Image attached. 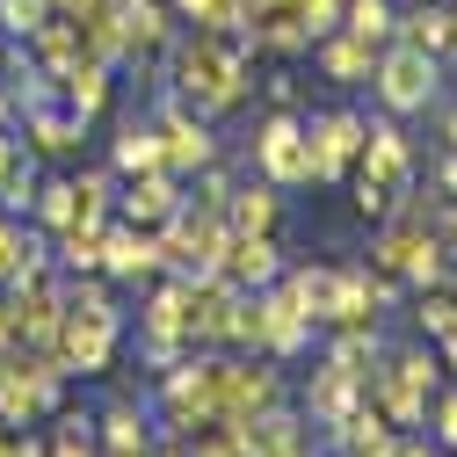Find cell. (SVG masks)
Here are the masks:
<instances>
[{
    "label": "cell",
    "instance_id": "6da1fadb",
    "mask_svg": "<svg viewBox=\"0 0 457 457\" xmlns=\"http://www.w3.org/2000/svg\"><path fill=\"white\" fill-rule=\"evenodd\" d=\"M167 95H182L189 109H204V117H233V109L254 95V51L247 37H211V29H182L175 44H167Z\"/></svg>",
    "mask_w": 457,
    "mask_h": 457
},
{
    "label": "cell",
    "instance_id": "7a4b0ae2",
    "mask_svg": "<svg viewBox=\"0 0 457 457\" xmlns=\"http://www.w3.org/2000/svg\"><path fill=\"white\" fill-rule=\"evenodd\" d=\"M421 182V153H414V138H407V124L399 117H378L363 124V153H356V167H349V204H356V218H392V204L407 196Z\"/></svg>",
    "mask_w": 457,
    "mask_h": 457
},
{
    "label": "cell",
    "instance_id": "3957f363",
    "mask_svg": "<svg viewBox=\"0 0 457 457\" xmlns=\"http://www.w3.org/2000/svg\"><path fill=\"white\" fill-rule=\"evenodd\" d=\"M443 59H428V51H414V44H385L378 51V59H370V95H378V109H385V117H399V124H407V117H428V109L443 102Z\"/></svg>",
    "mask_w": 457,
    "mask_h": 457
},
{
    "label": "cell",
    "instance_id": "277c9868",
    "mask_svg": "<svg viewBox=\"0 0 457 457\" xmlns=\"http://www.w3.org/2000/svg\"><path fill=\"white\" fill-rule=\"evenodd\" d=\"M66 370L51 349H15L8 363H0V421L8 428H44L51 414H59V399H66Z\"/></svg>",
    "mask_w": 457,
    "mask_h": 457
},
{
    "label": "cell",
    "instance_id": "5b68a950",
    "mask_svg": "<svg viewBox=\"0 0 457 457\" xmlns=\"http://www.w3.org/2000/svg\"><path fill=\"white\" fill-rule=\"evenodd\" d=\"M153 138H160V167L175 182H189L196 167H211L218 153H225V138H218V124L204 117V109H189L182 95H160V109H153Z\"/></svg>",
    "mask_w": 457,
    "mask_h": 457
},
{
    "label": "cell",
    "instance_id": "8992f818",
    "mask_svg": "<svg viewBox=\"0 0 457 457\" xmlns=\"http://www.w3.org/2000/svg\"><path fill=\"white\" fill-rule=\"evenodd\" d=\"M160 254H167V276H182V283L218 276V262H225V218H218V211L182 204L175 218L160 225Z\"/></svg>",
    "mask_w": 457,
    "mask_h": 457
},
{
    "label": "cell",
    "instance_id": "52a82bcc",
    "mask_svg": "<svg viewBox=\"0 0 457 457\" xmlns=\"http://www.w3.org/2000/svg\"><path fill=\"white\" fill-rule=\"evenodd\" d=\"M254 175L276 189H312V145H305L298 109H269L254 124Z\"/></svg>",
    "mask_w": 457,
    "mask_h": 457
},
{
    "label": "cell",
    "instance_id": "ba28073f",
    "mask_svg": "<svg viewBox=\"0 0 457 457\" xmlns=\"http://www.w3.org/2000/svg\"><path fill=\"white\" fill-rule=\"evenodd\" d=\"M117 341H124V320L66 312V320H59V341H51V356H59L66 378H109V370H117Z\"/></svg>",
    "mask_w": 457,
    "mask_h": 457
},
{
    "label": "cell",
    "instance_id": "9c48e42d",
    "mask_svg": "<svg viewBox=\"0 0 457 457\" xmlns=\"http://www.w3.org/2000/svg\"><path fill=\"white\" fill-rule=\"evenodd\" d=\"M363 109H320V117H305V145H312V189H334L349 182V167L363 153Z\"/></svg>",
    "mask_w": 457,
    "mask_h": 457
},
{
    "label": "cell",
    "instance_id": "30bf717a",
    "mask_svg": "<svg viewBox=\"0 0 457 457\" xmlns=\"http://www.w3.org/2000/svg\"><path fill=\"white\" fill-rule=\"evenodd\" d=\"M102 276H109V283H124V291H145L153 276H167L160 233H153V225H124V218H109V225H102Z\"/></svg>",
    "mask_w": 457,
    "mask_h": 457
},
{
    "label": "cell",
    "instance_id": "8fae6325",
    "mask_svg": "<svg viewBox=\"0 0 457 457\" xmlns=\"http://www.w3.org/2000/svg\"><path fill=\"white\" fill-rule=\"evenodd\" d=\"M283 233H225V262H218V276L233 283V291H262V283H276L283 276Z\"/></svg>",
    "mask_w": 457,
    "mask_h": 457
},
{
    "label": "cell",
    "instance_id": "7c38bea8",
    "mask_svg": "<svg viewBox=\"0 0 457 457\" xmlns=\"http://www.w3.org/2000/svg\"><path fill=\"white\" fill-rule=\"evenodd\" d=\"M233 312H240V291L225 276H196L189 283V349H225L233 341Z\"/></svg>",
    "mask_w": 457,
    "mask_h": 457
},
{
    "label": "cell",
    "instance_id": "4fadbf2b",
    "mask_svg": "<svg viewBox=\"0 0 457 457\" xmlns=\"http://www.w3.org/2000/svg\"><path fill=\"white\" fill-rule=\"evenodd\" d=\"M225 428H233L240 457H283L291 443H305V436H312V421L291 407V399H276V407H262V414H247V421H225Z\"/></svg>",
    "mask_w": 457,
    "mask_h": 457
},
{
    "label": "cell",
    "instance_id": "5bb4252c",
    "mask_svg": "<svg viewBox=\"0 0 457 457\" xmlns=\"http://www.w3.org/2000/svg\"><path fill=\"white\" fill-rule=\"evenodd\" d=\"M175 211H182V182L167 175V167H145V175H124L117 182V218L124 225H153V233H160Z\"/></svg>",
    "mask_w": 457,
    "mask_h": 457
},
{
    "label": "cell",
    "instance_id": "9a60e30c",
    "mask_svg": "<svg viewBox=\"0 0 457 457\" xmlns=\"http://www.w3.org/2000/svg\"><path fill=\"white\" fill-rule=\"evenodd\" d=\"M392 37L450 66V59H457V8H450V0H399V22H392Z\"/></svg>",
    "mask_w": 457,
    "mask_h": 457
},
{
    "label": "cell",
    "instance_id": "2e32d148",
    "mask_svg": "<svg viewBox=\"0 0 457 457\" xmlns=\"http://www.w3.org/2000/svg\"><path fill=\"white\" fill-rule=\"evenodd\" d=\"M356 399H363V378H349L341 363H327V356H320V363L305 370V392H298V414H305V421H312V428L327 436V428H334L341 414L356 407Z\"/></svg>",
    "mask_w": 457,
    "mask_h": 457
},
{
    "label": "cell",
    "instance_id": "e0dca14e",
    "mask_svg": "<svg viewBox=\"0 0 457 457\" xmlns=\"http://www.w3.org/2000/svg\"><path fill=\"white\" fill-rule=\"evenodd\" d=\"M153 443H160V428H153L145 399H109V407L95 414V450L102 457H145Z\"/></svg>",
    "mask_w": 457,
    "mask_h": 457
},
{
    "label": "cell",
    "instance_id": "ac0fdd59",
    "mask_svg": "<svg viewBox=\"0 0 457 457\" xmlns=\"http://www.w3.org/2000/svg\"><path fill=\"white\" fill-rule=\"evenodd\" d=\"M320 443H327V457H392V450H399V428H392L378 407H363V399H356V407L341 414Z\"/></svg>",
    "mask_w": 457,
    "mask_h": 457
},
{
    "label": "cell",
    "instance_id": "d6986e66",
    "mask_svg": "<svg viewBox=\"0 0 457 457\" xmlns=\"http://www.w3.org/2000/svg\"><path fill=\"white\" fill-rule=\"evenodd\" d=\"M15 138H22V153L29 160H73L80 153V138H87V124L73 117V109H29V117H15Z\"/></svg>",
    "mask_w": 457,
    "mask_h": 457
},
{
    "label": "cell",
    "instance_id": "ffe728a7",
    "mask_svg": "<svg viewBox=\"0 0 457 457\" xmlns=\"http://www.w3.org/2000/svg\"><path fill=\"white\" fill-rule=\"evenodd\" d=\"M109 95H117V73H109L102 59H87V51H80V59H73V66L59 73V109H73L80 124H102Z\"/></svg>",
    "mask_w": 457,
    "mask_h": 457
},
{
    "label": "cell",
    "instance_id": "44dd1931",
    "mask_svg": "<svg viewBox=\"0 0 457 457\" xmlns=\"http://www.w3.org/2000/svg\"><path fill=\"white\" fill-rule=\"evenodd\" d=\"M225 233H283V189L247 175L233 182V196H225Z\"/></svg>",
    "mask_w": 457,
    "mask_h": 457
},
{
    "label": "cell",
    "instance_id": "7402d4cb",
    "mask_svg": "<svg viewBox=\"0 0 457 457\" xmlns=\"http://www.w3.org/2000/svg\"><path fill=\"white\" fill-rule=\"evenodd\" d=\"M370 59H378V51H370L363 37H349V29H327V37L312 44V73L334 80V87H363V80H370Z\"/></svg>",
    "mask_w": 457,
    "mask_h": 457
},
{
    "label": "cell",
    "instance_id": "603a6c76",
    "mask_svg": "<svg viewBox=\"0 0 457 457\" xmlns=\"http://www.w3.org/2000/svg\"><path fill=\"white\" fill-rule=\"evenodd\" d=\"M283 291H291V305L312 320V327H327L334 320V262H283Z\"/></svg>",
    "mask_w": 457,
    "mask_h": 457
},
{
    "label": "cell",
    "instance_id": "cb8c5ba5",
    "mask_svg": "<svg viewBox=\"0 0 457 457\" xmlns=\"http://www.w3.org/2000/svg\"><path fill=\"white\" fill-rule=\"evenodd\" d=\"M145 167H160V138H153V124H117V138H109V175H145Z\"/></svg>",
    "mask_w": 457,
    "mask_h": 457
},
{
    "label": "cell",
    "instance_id": "d4e9b609",
    "mask_svg": "<svg viewBox=\"0 0 457 457\" xmlns=\"http://www.w3.org/2000/svg\"><path fill=\"white\" fill-rule=\"evenodd\" d=\"M182 29H211V37H240L247 29V0H167Z\"/></svg>",
    "mask_w": 457,
    "mask_h": 457
},
{
    "label": "cell",
    "instance_id": "484cf974",
    "mask_svg": "<svg viewBox=\"0 0 457 457\" xmlns=\"http://www.w3.org/2000/svg\"><path fill=\"white\" fill-rule=\"evenodd\" d=\"M392 22H399V0H341V29L363 37L370 51L392 44Z\"/></svg>",
    "mask_w": 457,
    "mask_h": 457
},
{
    "label": "cell",
    "instance_id": "4316f807",
    "mask_svg": "<svg viewBox=\"0 0 457 457\" xmlns=\"http://www.w3.org/2000/svg\"><path fill=\"white\" fill-rule=\"evenodd\" d=\"M421 428H428V443H436V450H450V457H457V385H436V392H428Z\"/></svg>",
    "mask_w": 457,
    "mask_h": 457
},
{
    "label": "cell",
    "instance_id": "83f0119b",
    "mask_svg": "<svg viewBox=\"0 0 457 457\" xmlns=\"http://www.w3.org/2000/svg\"><path fill=\"white\" fill-rule=\"evenodd\" d=\"M37 182H44V175H37V160L22 153V160L8 167V175H0V211H8V218H29V204H37Z\"/></svg>",
    "mask_w": 457,
    "mask_h": 457
},
{
    "label": "cell",
    "instance_id": "f1b7e54d",
    "mask_svg": "<svg viewBox=\"0 0 457 457\" xmlns=\"http://www.w3.org/2000/svg\"><path fill=\"white\" fill-rule=\"evenodd\" d=\"M51 15H59V8H51V0H0V37H8V44H22L37 22H51Z\"/></svg>",
    "mask_w": 457,
    "mask_h": 457
},
{
    "label": "cell",
    "instance_id": "f546056e",
    "mask_svg": "<svg viewBox=\"0 0 457 457\" xmlns=\"http://www.w3.org/2000/svg\"><path fill=\"white\" fill-rule=\"evenodd\" d=\"M175 443H182V457H240V443H233L225 421H204V428H189V436H175Z\"/></svg>",
    "mask_w": 457,
    "mask_h": 457
},
{
    "label": "cell",
    "instance_id": "4dcf8cb0",
    "mask_svg": "<svg viewBox=\"0 0 457 457\" xmlns=\"http://www.w3.org/2000/svg\"><path fill=\"white\" fill-rule=\"evenodd\" d=\"M298 22H305V37L320 44L327 29H341V0H298Z\"/></svg>",
    "mask_w": 457,
    "mask_h": 457
},
{
    "label": "cell",
    "instance_id": "1f68e13d",
    "mask_svg": "<svg viewBox=\"0 0 457 457\" xmlns=\"http://www.w3.org/2000/svg\"><path fill=\"white\" fill-rule=\"evenodd\" d=\"M428 233H436V247L457 262V196H436V211H428Z\"/></svg>",
    "mask_w": 457,
    "mask_h": 457
},
{
    "label": "cell",
    "instance_id": "d6a6232c",
    "mask_svg": "<svg viewBox=\"0 0 457 457\" xmlns=\"http://www.w3.org/2000/svg\"><path fill=\"white\" fill-rule=\"evenodd\" d=\"M428 189L436 196H457V145H443V160L428 167Z\"/></svg>",
    "mask_w": 457,
    "mask_h": 457
},
{
    "label": "cell",
    "instance_id": "836d02e7",
    "mask_svg": "<svg viewBox=\"0 0 457 457\" xmlns=\"http://www.w3.org/2000/svg\"><path fill=\"white\" fill-rule=\"evenodd\" d=\"M269 109H298V73H269Z\"/></svg>",
    "mask_w": 457,
    "mask_h": 457
},
{
    "label": "cell",
    "instance_id": "e575fe53",
    "mask_svg": "<svg viewBox=\"0 0 457 457\" xmlns=\"http://www.w3.org/2000/svg\"><path fill=\"white\" fill-rule=\"evenodd\" d=\"M15 160H22V138H15V124H0V175H8Z\"/></svg>",
    "mask_w": 457,
    "mask_h": 457
},
{
    "label": "cell",
    "instance_id": "d590c367",
    "mask_svg": "<svg viewBox=\"0 0 457 457\" xmlns=\"http://www.w3.org/2000/svg\"><path fill=\"white\" fill-rule=\"evenodd\" d=\"M436 356H443V378H457V327H450V334L436 341Z\"/></svg>",
    "mask_w": 457,
    "mask_h": 457
},
{
    "label": "cell",
    "instance_id": "8d00e7d4",
    "mask_svg": "<svg viewBox=\"0 0 457 457\" xmlns=\"http://www.w3.org/2000/svg\"><path fill=\"white\" fill-rule=\"evenodd\" d=\"M15 443H22V428H8V421H0V457H15Z\"/></svg>",
    "mask_w": 457,
    "mask_h": 457
}]
</instances>
